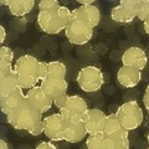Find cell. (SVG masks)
Returning <instances> with one entry per match:
<instances>
[{"label": "cell", "mask_w": 149, "mask_h": 149, "mask_svg": "<svg viewBox=\"0 0 149 149\" xmlns=\"http://www.w3.org/2000/svg\"><path fill=\"white\" fill-rule=\"evenodd\" d=\"M72 10L67 6L61 5L56 11H39L36 22L40 30L47 35H57L71 22Z\"/></svg>", "instance_id": "6da1fadb"}, {"label": "cell", "mask_w": 149, "mask_h": 149, "mask_svg": "<svg viewBox=\"0 0 149 149\" xmlns=\"http://www.w3.org/2000/svg\"><path fill=\"white\" fill-rule=\"evenodd\" d=\"M44 119V113L37 107H35L29 100H25L16 109L11 111L6 116L8 123L16 130L27 132L31 127Z\"/></svg>", "instance_id": "7a4b0ae2"}, {"label": "cell", "mask_w": 149, "mask_h": 149, "mask_svg": "<svg viewBox=\"0 0 149 149\" xmlns=\"http://www.w3.org/2000/svg\"><path fill=\"white\" fill-rule=\"evenodd\" d=\"M39 60L32 55H22L14 62V71L17 74L22 90H30L37 86L39 77Z\"/></svg>", "instance_id": "3957f363"}, {"label": "cell", "mask_w": 149, "mask_h": 149, "mask_svg": "<svg viewBox=\"0 0 149 149\" xmlns=\"http://www.w3.org/2000/svg\"><path fill=\"white\" fill-rule=\"evenodd\" d=\"M116 116L124 125V128L128 129L129 132L138 129L144 119L143 109L137 101H127L123 104H120L116 111Z\"/></svg>", "instance_id": "277c9868"}, {"label": "cell", "mask_w": 149, "mask_h": 149, "mask_svg": "<svg viewBox=\"0 0 149 149\" xmlns=\"http://www.w3.org/2000/svg\"><path fill=\"white\" fill-rule=\"evenodd\" d=\"M76 82L83 92L92 93L100 91L104 83L102 71L96 66H85L77 73Z\"/></svg>", "instance_id": "5b68a950"}, {"label": "cell", "mask_w": 149, "mask_h": 149, "mask_svg": "<svg viewBox=\"0 0 149 149\" xmlns=\"http://www.w3.org/2000/svg\"><path fill=\"white\" fill-rule=\"evenodd\" d=\"M88 137L85 120L81 118H65L63 141L71 144L82 142Z\"/></svg>", "instance_id": "8992f818"}, {"label": "cell", "mask_w": 149, "mask_h": 149, "mask_svg": "<svg viewBox=\"0 0 149 149\" xmlns=\"http://www.w3.org/2000/svg\"><path fill=\"white\" fill-rule=\"evenodd\" d=\"M65 35L68 42L72 45H85L90 42L93 36V29L81 21L71 20L68 26L65 30Z\"/></svg>", "instance_id": "52a82bcc"}, {"label": "cell", "mask_w": 149, "mask_h": 149, "mask_svg": "<svg viewBox=\"0 0 149 149\" xmlns=\"http://www.w3.org/2000/svg\"><path fill=\"white\" fill-rule=\"evenodd\" d=\"M44 134L51 142L63 141V123L65 118L62 114L54 113L44 117Z\"/></svg>", "instance_id": "ba28073f"}, {"label": "cell", "mask_w": 149, "mask_h": 149, "mask_svg": "<svg viewBox=\"0 0 149 149\" xmlns=\"http://www.w3.org/2000/svg\"><path fill=\"white\" fill-rule=\"evenodd\" d=\"M88 104L87 102L78 95L68 96V100L61 109L58 112L62 114L63 118H81L86 116L88 112Z\"/></svg>", "instance_id": "9c48e42d"}, {"label": "cell", "mask_w": 149, "mask_h": 149, "mask_svg": "<svg viewBox=\"0 0 149 149\" xmlns=\"http://www.w3.org/2000/svg\"><path fill=\"white\" fill-rule=\"evenodd\" d=\"M42 91L47 95L51 100H55L57 97L66 95L67 88H68V82L66 78L52 76V74H47L40 83Z\"/></svg>", "instance_id": "30bf717a"}, {"label": "cell", "mask_w": 149, "mask_h": 149, "mask_svg": "<svg viewBox=\"0 0 149 149\" xmlns=\"http://www.w3.org/2000/svg\"><path fill=\"white\" fill-rule=\"evenodd\" d=\"M71 20L81 21L83 24L92 27V29H95V27L100 24L101 11L95 4H93V5H81L78 8H74L72 10Z\"/></svg>", "instance_id": "8fae6325"}, {"label": "cell", "mask_w": 149, "mask_h": 149, "mask_svg": "<svg viewBox=\"0 0 149 149\" xmlns=\"http://www.w3.org/2000/svg\"><path fill=\"white\" fill-rule=\"evenodd\" d=\"M122 66H128V67H134L142 71L147 67L148 63V56L147 52L142 47L138 46H132L128 47L122 55Z\"/></svg>", "instance_id": "7c38bea8"}, {"label": "cell", "mask_w": 149, "mask_h": 149, "mask_svg": "<svg viewBox=\"0 0 149 149\" xmlns=\"http://www.w3.org/2000/svg\"><path fill=\"white\" fill-rule=\"evenodd\" d=\"M107 116L102 109L98 108H90L86 116L83 117L85 120L86 128H87V133L88 134H95V133H103V127H104V122Z\"/></svg>", "instance_id": "4fadbf2b"}, {"label": "cell", "mask_w": 149, "mask_h": 149, "mask_svg": "<svg viewBox=\"0 0 149 149\" xmlns=\"http://www.w3.org/2000/svg\"><path fill=\"white\" fill-rule=\"evenodd\" d=\"M25 95H26V98L35 107H37L44 114L46 112H49L54 106V101L42 91L41 86H35L30 88V90H27Z\"/></svg>", "instance_id": "5bb4252c"}, {"label": "cell", "mask_w": 149, "mask_h": 149, "mask_svg": "<svg viewBox=\"0 0 149 149\" xmlns=\"http://www.w3.org/2000/svg\"><path fill=\"white\" fill-rule=\"evenodd\" d=\"M117 81L123 88H134L142 81V71L128 66H122L117 72Z\"/></svg>", "instance_id": "9a60e30c"}, {"label": "cell", "mask_w": 149, "mask_h": 149, "mask_svg": "<svg viewBox=\"0 0 149 149\" xmlns=\"http://www.w3.org/2000/svg\"><path fill=\"white\" fill-rule=\"evenodd\" d=\"M1 5H6L11 15L20 17L34 10L35 1L34 0H5L1 1Z\"/></svg>", "instance_id": "2e32d148"}, {"label": "cell", "mask_w": 149, "mask_h": 149, "mask_svg": "<svg viewBox=\"0 0 149 149\" xmlns=\"http://www.w3.org/2000/svg\"><path fill=\"white\" fill-rule=\"evenodd\" d=\"M22 91L24 90L20 85V81H19V77L15 71L5 77H0V97H6Z\"/></svg>", "instance_id": "e0dca14e"}, {"label": "cell", "mask_w": 149, "mask_h": 149, "mask_svg": "<svg viewBox=\"0 0 149 149\" xmlns=\"http://www.w3.org/2000/svg\"><path fill=\"white\" fill-rule=\"evenodd\" d=\"M103 134L104 136H125L128 137L129 130L124 128V125L120 123V120L118 117L116 116V113L108 114L104 122V127H103Z\"/></svg>", "instance_id": "ac0fdd59"}, {"label": "cell", "mask_w": 149, "mask_h": 149, "mask_svg": "<svg viewBox=\"0 0 149 149\" xmlns=\"http://www.w3.org/2000/svg\"><path fill=\"white\" fill-rule=\"evenodd\" d=\"M25 100H26V95L24 93V91L14 93V95L6 96V97H0V109H1V113L8 116L11 111L16 109Z\"/></svg>", "instance_id": "d6986e66"}, {"label": "cell", "mask_w": 149, "mask_h": 149, "mask_svg": "<svg viewBox=\"0 0 149 149\" xmlns=\"http://www.w3.org/2000/svg\"><path fill=\"white\" fill-rule=\"evenodd\" d=\"M137 17V13L129 10L128 8L118 4L117 6L112 8L111 10V19L119 24H130Z\"/></svg>", "instance_id": "ffe728a7"}, {"label": "cell", "mask_w": 149, "mask_h": 149, "mask_svg": "<svg viewBox=\"0 0 149 149\" xmlns=\"http://www.w3.org/2000/svg\"><path fill=\"white\" fill-rule=\"evenodd\" d=\"M129 139L125 136H104L103 149H129Z\"/></svg>", "instance_id": "44dd1931"}, {"label": "cell", "mask_w": 149, "mask_h": 149, "mask_svg": "<svg viewBox=\"0 0 149 149\" xmlns=\"http://www.w3.org/2000/svg\"><path fill=\"white\" fill-rule=\"evenodd\" d=\"M47 66H49V74L66 78L67 67L63 62H61V61H50V62H47Z\"/></svg>", "instance_id": "7402d4cb"}, {"label": "cell", "mask_w": 149, "mask_h": 149, "mask_svg": "<svg viewBox=\"0 0 149 149\" xmlns=\"http://www.w3.org/2000/svg\"><path fill=\"white\" fill-rule=\"evenodd\" d=\"M103 138L104 134L95 133V134H88L86 138V148L87 149H103Z\"/></svg>", "instance_id": "603a6c76"}, {"label": "cell", "mask_w": 149, "mask_h": 149, "mask_svg": "<svg viewBox=\"0 0 149 149\" xmlns=\"http://www.w3.org/2000/svg\"><path fill=\"white\" fill-rule=\"evenodd\" d=\"M14 65V51L9 46L3 45L0 47V66Z\"/></svg>", "instance_id": "cb8c5ba5"}, {"label": "cell", "mask_w": 149, "mask_h": 149, "mask_svg": "<svg viewBox=\"0 0 149 149\" xmlns=\"http://www.w3.org/2000/svg\"><path fill=\"white\" fill-rule=\"evenodd\" d=\"M60 6L61 5H60L58 0H41L37 4L40 11H56Z\"/></svg>", "instance_id": "d4e9b609"}, {"label": "cell", "mask_w": 149, "mask_h": 149, "mask_svg": "<svg viewBox=\"0 0 149 149\" xmlns=\"http://www.w3.org/2000/svg\"><path fill=\"white\" fill-rule=\"evenodd\" d=\"M137 17L139 20H142L143 22L149 19V0H142V4H141V6H139Z\"/></svg>", "instance_id": "484cf974"}, {"label": "cell", "mask_w": 149, "mask_h": 149, "mask_svg": "<svg viewBox=\"0 0 149 149\" xmlns=\"http://www.w3.org/2000/svg\"><path fill=\"white\" fill-rule=\"evenodd\" d=\"M42 120L39 122L37 124H35L34 127H31L29 130H27V133L31 134V136H34V137H37V136H40V134H44V122Z\"/></svg>", "instance_id": "4316f807"}, {"label": "cell", "mask_w": 149, "mask_h": 149, "mask_svg": "<svg viewBox=\"0 0 149 149\" xmlns=\"http://www.w3.org/2000/svg\"><path fill=\"white\" fill-rule=\"evenodd\" d=\"M49 74V66H47V62H44V61H40L39 62V77H40V81H42L44 78Z\"/></svg>", "instance_id": "83f0119b"}, {"label": "cell", "mask_w": 149, "mask_h": 149, "mask_svg": "<svg viewBox=\"0 0 149 149\" xmlns=\"http://www.w3.org/2000/svg\"><path fill=\"white\" fill-rule=\"evenodd\" d=\"M67 100H68V95H67V93H66V95L60 96V97H57V98H55V100H54V106L60 111L65 104H66Z\"/></svg>", "instance_id": "f1b7e54d"}, {"label": "cell", "mask_w": 149, "mask_h": 149, "mask_svg": "<svg viewBox=\"0 0 149 149\" xmlns=\"http://www.w3.org/2000/svg\"><path fill=\"white\" fill-rule=\"evenodd\" d=\"M35 149H57V147H56L55 142H51V141H42V142H40L39 144H37Z\"/></svg>", "instance_id": "f546056e"}, {"label": "cell", "mask_w": 149, "mask_h": 149, "mask_svg": "<svg viewBox=\"0 0 149 149\" xmlns=\"http://www.w3.org/2000/svg\"><path fill=\"white\" fill-rule=\"evenodd\" d=\"M143 103H144V109H146L149 113V85L147 86L146 91H144L143 95Z\"/></svg>", "instance_id": "4dcf8cb0"}, {"label": "cell", "mask_w": 149, "mask_h": 149, "mask_svg": "<svg viewBox=\"0 0 149 149\" xmlns=\"http://www.w3.org/2000/svg\"><path fill=\"white\" fill-rule=\"evenodd\" d=\"M5 39H6V30H5V27L1 25L0 26V44H1V46L5 42Z\"/></svg>", "instance_id": "1f68e13d"}, {"label": "cell", "mask_w": 149, "mask_h": 149, "mask_svg": "<svg viewBox=\"0 0 149 149\" xmlns=\"http://www.w3.org/2000/svg\"><path fill=\"white\" fill-rule=\"evenodd\" d=\"M0 149H9V144L4 141V139L0 141Z\"/></svg>", "instance_id": "d6a6232c"}, {"label": "cell", "mask_w": 149, "mask_h": 149, "mask_svg": "<svg viewBox=\"0 0 149 149\" xmlns=\"http://www.w3.org/2000/svg\"><path fill=\"white\" fill-rule=\"evenodd\" d=\"M80 4L81 5H93V0H81L80 1Z\"/></svg>", "instance_id": "836d02e7"}, {"label": "cell", "mask_w": 149, "mask_h": 149, "mask_svg": "<svg viewBox=\"0 0 149 149\" xmlns=\"http://www.w3.org/2000/svg\"><path fill=\"white\" fill-rule=\"evenodd\" d=\"M144 31H146L147 34L149 35V19H148V20L144 21Z\"/></svg>", "instance_id": "e575fe53"}, {"label": "cell", "mask_w": 149, "mask_h": 149, "mask_svg": "<svg viewBox=\"0 0 149 149\" xmlns=\"http://www.w3.org/2000/svg\"><path fill=\"white\" fill-rule=\"evenodd\" d=\"M147 141H148V144H149V132H148V136H147Z\"/></svg>", "instance_id": "d590c367"}, {"label": "cell", "mask_w": 149, "mask_h": 149, "mask_svg": "<svg viewBox=\"0 0 149 149\" xmlns=\"http://www.w3.org/2000/svg\"><path fill=\"white\" fill-rule=\"evenodd\" d=\"M148 149H149V148H148Z\"/></svg>", "instance_id": "8d00e7d4"}]
</instances>
